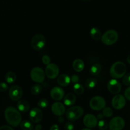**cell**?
<instances>
[{
	"label": "cell",
	"instance_id": "1",
	"mask_svg": "<svg viewBox=\"0 0 130 130\" xmlns=\"http://www.w3.org/2000/svg\"><path fill=\"white\" fill-rule=\"evenodd\" d=\"M5 118L6 122L12 126H17L22 122V116L15 107L9 106L5 110Z\"/></svg>",
	"mask_w": 130,
	"mask_h": 130
},
{
	"label": "cell",
	"instance_id": "2",
	"mask_svg": "<svg viewBox=\"0 0 130 130\" xmlns=\"http://www.w3.org/2000/svg\"><path fill=\"white\" fill-rule=\"evenodd\" d=\"M127 71L125 63L121 61L114 62L110 69V74L114 79H119L124 77Z\"/></svg>",
	"mask_w": 130,
	"mask_h": 130
},
{
	"label": "cell",
	"instance_id": "3",
	"mask_svg": "<svg viewBox=\"0 0 130 130\" xmlns=\"http://www.w3.org/2000/svg\"><path fill=\"white\" fill-rule=\"evenodd\" d=\"M84 114V109L79 105L69 107L66 110V117L69 121H74L81 118Z\"/></svg>",
	"mask_w": 130,
	"mask_h": 130
},
{
	"label": "cell",
	"instance_id": "4",
	"mask_svg": "<svg viewBox=\"0 0 130 130\" xmlns=\"http://www.w3.org/2000/svg\"><path fill=\"white\" fill-rule=\"evenodd\" d=\"M118 33L114 29H109L104 33L102 36V41L107 45H111L118 41Z\"/></svg>",
	"mask_w": 130,
	"mask_h": 130
},
{
	"label": "cell",
	"instance_id": "5",
	"mask_svg": "<svg viewBox=\"0 0 130 130\" xmlns=\"http://www.w3.org/2000/svg\"><path fill=\"white\" fill-rule=\"evenodd\" d=\"M46 38L41 34H37L33 36L30 41L32 47L36 50H40L46 44Z\"/></svg>",
	"mask_w": 130,
	"mask_h": 130
},
{
	"label": "cell",
	"instance_id": "6",
	"mask_svg": "<svg viewBox=\"0 0 130 130\" xmlns=\"http://www.w3.org/2000/svg\"><path fill=\"white\" fill-rule=\"evenodd\" d=\"M45 72L39 67H35L32 69L30 72V78L36 83H42L45 79Z\"/></svg>",
	"mask_w": 130,
	"mask_h": 130
},
{
	"label": "cell",
	"instance_id": "7",
	"mask_svg": "<svg viewBox=\"0 0 130 130\" xmlns=\"http://www.w3.org/2000/svg\"><path fill=\"white\" fill-rule=\"evenodd\" d=\"M105 104H106V102H105V99L102 96H99V95L93 96L90 100V106L93 110H101L106 107Z\"/></svg>",
	"mask_w": 130,
	"mask_h": 130
},
{
	"label": "cell",
	"instance_id": "8",
	"mask_svg": "<svg viewBox=\"0 0 130 130\" xmlns=\"http://www.w3.org/2000/svg\"><path fill=\"white\" fill-rule=\"evenodd\" d=\"M125 126V121L122 117L115 116L110 120L109 127L110 130H121Z\"/></svg>",
	"mask_w": 130,
	"mask_h": 130
},
{
	"label": "cell",
	"instance_id": "9",
	"mask_svg": "<svg viewBox=\"0 0 130 130\" xmlns=\"http://www.w3.org/2000/svg\"><path fill=\"white\" fill-rule=\"evenodd\" d=\"M8 94L11 100L13 101H19L23 95L22 89L19 85H13L9 90Z\"/></svg>",
	"mask_w": 130,
	"mask_h": 130
},
{
	"label": "cell",
	"instance_id": "10",
	"mask_svg": "<svg viewBox=\"0 0 130 130\" xmlns=\"http://www.w3.org/2000/svg\"><path fill=\"white\" fill-rule=\"evenodd\" d=\"M107 89L112 94L118 95L121 91V85L116 79H111L107 83Z\"/></svg>",
	"mask_w": 130,
	"mask_h": 130
},
{
	"label": "cell",
	"instance_id": "11",
	"mask_svg": "<svg viewBox=\"0 0 130 130\" xmlns=\"http://www.w3.org/2000/svg\"><path fill=\"white\" fill-rule=\"evenodd\" d=\"M45 74L48 78L54 79L58 76L59 73V68L58 66L54 63H50L46 67Z\"/></svg>",
	"mask_w": 130,
	"mask_h": 130
},
{
	"label": "cell",
	"instance_id": "12",
	"mask_svg": "<svg viewBox=\"0 0 130 130\" xmlns=\"http://www.w3.org/2000/svg\"><path fill=\"white\" fill-rule=\"evenodd\" d=\"M84 124L87 128H94L98 125V119L95 115L92 114H87L83 118Z\"/></svg>",
	"mask_w": 130,
	"mask_h": 130
},
{
	"label": "cell",
	"instance_id": "13",
	"mask_svg": "<svg viewBox=\"0 0 130 130\" xmlns=\"http://www.w3.org/2000/svg\"><path fill=\"white\" fill-rule=\"evenodd\" d=\"M126 98L123 95L118 94L115 96H113L112 99V105L114 108L116 109H123L126 105Z\"/></svg>",
	"mask_w": 130,
	"mask_h": 130
},
{
	"label": "cell",
	"instance_id": "14",
	"mask_svg": "<svg viewBox=\"0 0 130 130\" xmlns=\"http://www.w3.org/2000/svg\"><path fill=\"white\" fill-rule=\"evenodd\" d=\"M43 114L42 110L38 107H34L29 112V118L30 121L34 123H38L42 120Z\"/></svg>",
	"mask_w": 130,
	"mask_h": 130
},
{
	"label": "cell",
	"instance_id": "15",
	"mask_svg": "<svg viewBox=\"0 0 130 130\" xmlns=\"http://www.w3.org/2000/svg\"><path fill=\"white\" fill-rule=\"evenodd\" d=\"M64 90L59 86H54L50 91L51 97L55 100H60L64 96Z\"/></svg>",
	"mask_w": 130,
	"mask_h": 130
},
{
	"label": "cell",
	"instance_id": "16",
	"mask_svg": "<svg viewBox=\"0 0 130 130\" xmlns=\"http://www.w3.org/2000/svg\"><path fill=\"white\" fill-rule=\"evenodd\" d=\"M52 111L55 115L61 116L66 112V107L62 103L60 102H54L52 105Z\"/></svg>",
	"mask_w": 130,
	"mask_h": 130
},
{
	"label": "cell",
	"instance_id": "17",
	"mask_svg": "<svg viewBox=\"0 0 130 130\" xmlns=\"http://www.w3.org/2000/svg\"><path fill=\"white\" fill-rule=\"evenodd\" d=\"M71 82V77L66 74L60 75L57 78V83L61 86H67Z\"/></svg>",
	"mask_w": 130,
	"mask_h": 130
},
{
	"label": "cell",
	"instance_id": "18",
	"mask_svg": "<svg viewBox=\"0 0 130 130\" xmlns=\"http://www.w3.org/2000/svg\"><path fill=\"white\" fill-rule=\"evenodd\" d=\"M18 109L19 111L22 112H26L30 109V104L29 102L25 100H20L17 104Z\"/></svg>",
	"mask_w": 130,
	"mask_h": 130
},
{
	"label": "cell",
	"instance_id": "19",
	"mask_svg": "<svg viewBox=\"0 0 130 130\" xmlns=\"http://www.w3.org/2000/svg\"><path fill=\"white\" fill-rule=\"evenodd\" d=\"M76 100H77L76 96L74 94L72 93H69L64 96L63 102H64L65 105L70 106V105H73L76 102Z\"/></svg>",
	"mask_w": 130,
	"mask_h": 130
},
{
	"label": "cell",
	"instance_id": "20",
	"mask_svg": "<svg viewBox=\"0 0 130 130\" xmlns=\"http://www.w3.org/2000/svg\"><path fill=\"white\" fill-rule=\"evenodd\" d=\"M72 67L76 71L81 72L83 70L84 67H85V63H84L83 60L80 59V58H76L73 61Z\"/></svg>",
	"mask_w": 130,
	"mask_h": 130
},
{
	"label": "cell",
	"instance_id": "21",
	"mask_svg": "<svg viewBox=\"0 0 130 130\" xmlns=\"http://www.w3.org/2000/svg\"><path fill=\"white\" fill-rule=\"evenodd\" d=\"M90 36L93 39L96 41L102 39V36L100 29L97 27H95L91 28V30H90Z\"/></svg>",
	"mask_w": 130,
	"mask_h": 130
},
{
	"label": "cell",
	"instance_id": "22",
	"mask_svg": "<svg viewBox=\"0 0 130 130\" xmlns=\"http://www.w3.org/2000/svg\"><path fill=\"white\" fill-rule=\"evenodd\" d=\"M102 69V66L99 63H96L92 65L90 69V72L93 76H96L99 74Z\"/></svg>",
	"mask_w": 130,
	"mask_h": 130
},
{
	"label": "cell",
	"instance_id": "23",
	"mask_svg": "<svg viewBox=\"0 0 130 130\" xmlns=\"http://www.w3.org/2000/svg\"><path fill=\"white\" fill-rule=\"evenodd\" d=\"M5 81L8 83H13L15 82L17 79V76L16 74L13 71H8L6 73L5 76Z\"/></svg>",
	"mask_w": 130,
	"mask_h": 130
},
{
	"label": "cell",
	"instance_id": "24",
	"mask_svg": "<svg viewBox=\"0 0 130 130\" xmlns=\"http://www.w3.org/2000/svg\"><path fill=\"white\" fill-rule=\"evenodd\" d=\"M97 84V80L94 77H89L85 81V85L87 88L92 89L95 87Z\"/></svg>",
	"mask_w": 130,
	"mask_h": 130
},
{
	"label": "cell",
	"instance_id": "25",
	"mask_svg": "<svg viewBox=\"0 0 130 130\" xmlns=\"http://www.w3.org/2000/svg\"><path fill=\"white\" fill-rule=\"evenodd\" d=\"M20 128L22 130H33L34 125L28 120H24L20 123Z\"/></svg>",
	"mask_w": 130,
	"mask_h": 130
},
{
	"label": "cell",
	"instance_id": "26",
	"mask_svg": "<svg viewBox=\"0 0 130 130\" xmlns=\"http://www.w3.org/2000/svg\"><path fill=\"white\" fill-rule=\"evenodd\" d=\"M74 91L76 93L77 95H81V94L83 93V92L85 91V88L80 83H76L74 84L73 87Z\"/></svg>",
	"mask_w": 130,
	"mask_h": 130
},
{
	"label": "cell",
	"instance_id": "27",
	"mask_svg": "<svg viewBox=\"0 0 130 130\" xmlns=\"http://www.w3.org/2000/svg\"><path fill=\"white\" fill-rule=\"evenodd\" d=\"M43 90V87L41 85L39 84H36V85H33L30 89V91L33 95H38Z\"/></svg>",
	"mask_w": 130,
	"mask_h": 130
},
{
	"label": "cell",
	"instance_id": "28",
	"mask_svg": "<svg viewBox=\"0 0 130 130\" xmlns=\"http://www.w3.org/2000/svg\"><path fill=\"white\" fill-rule=\"evenodd\" d=\"M102 114L104 116V117H106V118H110L112 116V115L113 114V110L112 109V108H110V107H105L102 110Z\"/></svg>",
	"mask_w": 130,
	"mask_h": 130
},
{
	"label": "cell",
	"instance_id": "29",
	"mask_svg": "<svg viewBox=\"0 0 130 130\" xmlns=\"http://www.w3.org/2000/svg\"><path fill=\"white\" fill-rule=\"evenodd\" d=\"M49 105L48 100L46 99H41L38 102V106L40 108H46Z\"/></svg>",
	"mask_w": 130,
	"mask_h": 130
},
{
	"label": "cell",
	"instance_id": "30",
	"mask_svg": "<svg viewBox=\"0 0 130 130\" xmlns=\"http://www.w3.org/2000/svg\"><path fill=\"white\" fill-rule=\"evenodd\" d=\"M108 126H109V124H108L107 122L104 119L100 120L98 123V126H99V129L101 130H106L107 129Z\"/></svg>",
	"mask_w": 130,
	"mask_h": 130
},
{
	"label": "cell",
	"instance_id": "31",
	"mask_svg": "<svg viewBox=\"0 0 130 130\" xmlns=\"http://www.w3.org/2000/svg\"><path fill=\"white\" fill-rule=\"evenodd\" d=\"M123 82L126 86H130V72L126 74L125 76L123 77Z\"/></svg>",
	"mask_w": 130,
	"mask_h": 130
},
{
	"label": "cell",
	"instance_id": "32",
	"mask_svg": "<svg viewBox=\"0 0 130 130\" xmlns=\"http://www.w3.org/2000/svg\"><path fill=\"white\" fill-rule=\"evenodd\" d=\"M41 59H42V62H43V63H44V64L47 65V66H48V64L50 63L51 58L50 57L49 55H44L42 57Z\"/></svg>",
	"mask_w": 130,
	"mask_h": 130
},
{
	"label": "cell",
	"instance_id": "33",
	"mask_svg": "<svg viewBox=\"0 0 130 130\" xmlns=\"http://www.w3.org/2000/svg\"><path fill=\"white\" fill-rule=\"evenodd\" d=\"M65 129L66 130H74V126L73 123L71 121L67 122V123L65 124Z\"/></svg>",
	"mask_w": 130,
	"mask_h": 130
},
{
	"label": "cell",
	"instance_id": "34",
	"mask_svg": "<svg viewBox=\"0 0 130 130\" xmlns=\"http://www.w3.org/2000/svg\"><path fill=\"white\" fill-rule=\"evenodd\" d=\"M8 89V86L7 84L5 82H1L0 83V90L2 92H5Z\"/></svg>",
	"mask_w": 130,
	"mask_h": 130
},
{
	"label": "cell",
	"instance_id": "35",
	"mask_svg": "<svg viewBox=\"0 0 130 130\" xmlns=\"http://www.w3.org/2000/svg\"><path fill=\"white\" fill-rule=\"evenodd\" d=\"M71 81L72 83H78L79 81V77L76 74H73L71 77Z\"/></svg>",
	"mask_w": 130,
	"mask_h": 130
},
{
	"label": "cell",
	"instance_id": "36",
	"mask_svg": "<svg viewBox=\"0 0 130 130\" xmlns=\"http://www.w3.org/2000/svg\"><path fill=\"white\" fill-rule=\"evenodd\" d=\"M124 96L128 100H130V86L127 88L124 91Z\"/></svg>",
	"mask_w": 130,
	"mask_h": 130
},
{
	"label": "cell",
	"instance_id": "37",
	"mask_svg": "<svg viewBox=\"0 0 130 130\" xmlns=\"http://www.w3.org/2000/svg\"><path fill=\"white\" fill-rule=\"evenodd\" d=\"M0 130H14L11 127L8 125H3L0 127Z\"/></svg>",
	"mask_w": 130,
	"mask_h": 130
},
{
	"label": "cell",
	"instance_id": "38",
	"mask_svg": "<svg viewBox=\"0 0 130 130\" xmlns=\"http://www.w3.org/2000/svg\"><path fill=\"white\" fill-rule=\"evenodd\" d=\"M50 130H59V127L57 124H53L50 128Z\"/></svg>",
	"mask_w": 130,
	"mask_h": 130
},
{
	"label": "cell",
	"instance_id": "39",
	"mask_svg": "<svg viewBox=\"0 0 130 130\" xmlns=\"http://www.w3.org/2000/svg\"><path fill=\"white\" fill-rule=\"evenodd\" d=\"M58 120L60 123H63V122H64V118L62 116H61L58 117Z\"/></svg>",
	"mask_w": 130,
	"mask_h": 130
},
{
	"label": "cell",
	"instance_id": "40",
	"mask_svg": "<svg viewBox=\"0 0 130 130\" xmlns=\"http://www.w3.org/2000/svg\"><path fill=\"white\" fill-rule=\"evenodd\" d=\"M104 116L103 115V114H102V113H99V114H98L97 115V119H99L100 120H102V119H103V118H104Z\"/></svg>",
	"mask_w": 130,
	"mask_h": 130
},
{
	"label": "cell",
	"instance_id": "41",
	"mask_svg": "<svg viewBox=\"0 0 130 130\" xmlns=\"http://www.w3.org/2000/svg\"><path fill=\"white\" fill-rule=\"evenodd\" d=\"M42 129V126L41 124H37L35 127V129L36 130H41Z\"/></svg>",
	"mask_w": 130,
	"mask_h": 130
},
{
	"label": "cell",
	"instance_id": "42",
	"mask_svg": "<svg viewBox=\"0 0 130 130\" xmlns=\"http://www.w3.org/2000/svg\"><path fill=\"white\" fill-rule=\"evenodd\" d=\"M126 60H127V62H128V63H129V64H130V55H128V57H127Z\"/></svg>",
	"mask_w": 130,
	"mask_h": 130
},
{
	"label": "cell",
	"instance_id": "43",
	"mask_svg": "<svg viewBox=\"0 0 130 130\" xmlns=\"http://www.w3.org/2000/svg\"><path fill=\"white\" fill-rule=\"evenodd\" d=\"M81 130H91V129H90V128H83V129H82Z\"/></svg>",
	"mask_w": 130,
	"mask_h": 130
},
{
	"label": "cell",
	"instance_id": "44",
	"mask_svg": "<svg viewBox=\"0 0 130 130\" xmlns=\"http://www.w3.org/2000/svg\"><path fill=\"white\" fill-rule=\"evenodd\" d=\"M33 130H36V129H33Z\"/></svg>",
	"mask_w": 130,
	"mask_h": 130
}]
</instances>
